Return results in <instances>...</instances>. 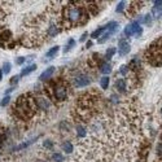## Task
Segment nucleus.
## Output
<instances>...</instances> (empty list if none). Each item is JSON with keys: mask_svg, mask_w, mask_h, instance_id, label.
Returning <instances> with one entry per match:
<instances>
[{"mask_svg": "<svg viewBox=\"0 0 162 162\" xmlns=\"http://www.w3.org/2000/svg\"><path fill=\"white\" fill-rule=\"evenodd\" d=\"M52 158H53L55 162H64V156L61 153H53Z\"/></svg>", "mask_w": 162, "mask_h": 162, "instance_id": "21", "label": "nucleus"}, {"mask_svg": "<svg viewBox=\"0 0 162 162\" xmlns=\"http://www.w3.org/2000/svg\"><path fill=\"white\" fill-rule=\"evenodd\" d=\"M116 87L119 92H125L126 91V82L123 79H117L116 82Z\"/></svg>", "mask_w": 162, "mask_h": 162, "instance_id": "17", "label": "nucleus"}, {"mask_svg": "<svg viewBox=\"0 0 162 162\" xmlns=\"http://www.w3.org/2000/svg\"><path fill=\"white\" fill-rule=\"evenodd\" d=\"M38 136H35V138H33V139H30V140H27V141H24V143H21L20 145H17L14 149L13 151H22V149H25V148H29L31 144H34L35 141H38Z\"/></svg>", "mask_w": 162, "mask_h": 162, "instance_id": "8", "label": "nucleus"}, {"mask_svg": "<svg viewBox=\"0 0 162 162\" xmlns=\"http://www.w3.org/2000/svg\"><path fill=\"white\" fill-rule=\"evenodd\" d=\"M75 129H77V135H78V138H81V139L86 138V135H87V130H86V127H84V126H82V125H78Z\"/></svg>", "mask_w": 162, "mask_h": 162, "instance_id": "13", "label": "nucleus"}, {"mask_svg": "<svg viewBox=\"0 0 162 162\" xmlns=\"http://www.w3.org/2000/svg\"><path fill=\"white\" fill-rule=\"evenodd\" d=\"M59 51H60V47H59V46H55V47H52L51 49L47 52V55H46V56H47L48 59H53L55 56L59 53Z\"/></svg>", "mask_w": 162, "mask_h": 162, "instance_id": "15", "label": "nucleus"}, {"mask_svg": "<svg viewBox=\"0 0 162 162\" xmlns=\"http://www.w3.org/2000/svg\"><path fill=\"white\" fill-rule=\"evenodd\" d=\"M119 73H121V75H126V74L129 73V68L126 66V65H122L119 68Z\"/></svg>", "mask_w": 162, "mask_h": 162, "instance_id": "27", "label": "nucleus"}, {"mask_svg": "<svg viewBox=\"0 0 162 162\" xmlns=\"http://www.w3.org/2000/svg\"><path fill=\"white\" fill-rule=\"evenodd\" d=\"M91 82L92 81H91V78L87 75V74H77L73 79V84H74V87H77V88H83V87L90 86Z\"/></svg>", "mask_w": 162, "mask_h": 162, "instance_id": "2", "label": "nucleus"}, {"mask_svg": "<svg viewBox=\"0 0 162 162\" xmlns=\"http://www.w3.org/2000/svg\"><path fill=\"white\" fill-rule=\"evenodd\" d=\"M34 103H35V106H37L38 109H40V110H49V108H51V103L48 101L47 99L44 97H42V96H37V97L34 99Z\"/></svg>", "mask_w": 162, "mask_h": 162, "instance_id": "4", "label": "nucleus"}, {"mask_svg": "<svg viewBox=\"0 0 162 162\" xmlns=\"http://www.w3.org/2000/svg\"><path fill=\"white\" fill-rule=\"evenodd\" d=\"M87 35H88V34H87V33H84V34H83V35H82V38L79 39V40H81V42H83V40H86V38H87Z\"/></svg>", "mask_w": 162, "mask_h": 162, "instance_id": "31", "label": "nucleus"}, {"mask_svg": "<svg viewBox=\"0 0 162 162\" xmlns=\"http://www.w3.org/2000/svg\"><path fill=\"white\" fill-rule=\"evenodd\" d=\"M90 47H92V42H91V40L87 42V48H90Z\"/></svg>", "mask_w": 162, "mask_h": 162, "instance_id": "32", "label": "nucleus"}, {"mask_svg": "<svg viewBox=\"0 0 162 162\" xmlns=\"http://www.w3.org/2000/svg\"><path fill=\"white\" fill-rule=\"evenodd\" d=\"M25 61H26L25 57H16V64H17V65H22Z\"/></svg>", "mask_w": 162, "mask_h": 162, "instance_id": "29", "label": "nucleus"}, {"mask_svg": "<svg viewBox=\"0 0 162 162\" xmlns=\"http://www.w3.org/2000/svg\"><path fill=\"white\" fill-rule=\"evenodd\" d=\"M123 34L126 35V37H132V30H131V26H130V25H127V26L125 27Z\"/></svg>", "mask_w": 162, "mask_h": 162, "instance_id": "26", "label": "nucleus"}, {"mask_svg": "<svg viewBox=\"0 0 162 162\" xmlns=\"http://www.w3.org/2000/svg\"><path fill=\"white\" fill-rule=\"evenodd\" d=\"M108 30V26L105 25V26H103V27H99V29H96L95 31L91 34V38H94V39H99L100 37H103V35L105 34V31Z\"/></svg>", "mask_w": 162, "mask_h": 162, "instance_id": "9", "label": "nucleus"}, {"mask_svg": "<svg viewBox=\"0 0 162 162\" xmlns=\"http://www.w3.org/2000/svg\"><path fill=\"white\" fill-rule=\"evenodd\" d=\"M3 74H4V73H3V70H0V81L3 79Z\"/></svg>", "mask_w": 162, "mask_h": 162, "instance_id": "33", "label": "nucleus"}, {"mask_svg": "<svg viewBox=\"0 0 162 162\" xmlns=\"http://www.w3.org/2000/svg\"><path fill=\"white\" fill-rule=\"evenodd\" d=\"M160 114H161V117H162V106H161V109H160Z\"/></svg>", "mask_w": 162, "mask_h": 162, "instance_id": "34", "label": "nucleus"}, {"mask_svg": "<svg viewBox=\"0 0 162 162\" xmlns=\"http://www.w3.org/2000/svg\"><path fill=\"white\" fill-rule=\"evenodd\" d=\"M2 70H3V73H4V74H9V73H11V70H12V65H11V62H4Z\"/></svg>", "mask_w": 162, "mask_h": 162, "instance_id": "20", "label": "nucleus"}, {"mask_svg": "<svg viewBox=\"0 0 162 162\" xmlns=\"http://www.w3.org/2000/svg\"><path fill=\"white\" fill-rule=\"evenodd\" d=\"M20 78H21V75H17V74H16V75H13L11 78V81H9V84L11 86H16L17 83L20 82Z\"/></svg>", "mask_w": 162, "mask_h": 162, "instance_id": "24", "label": "nucleus"}, {"mask_svg": "<svg viewBox=\"0 0 162 162\" xmlns=\"http://www.w3.org/2000/svg\"><path fill=\"white\" fill-rule=\"evenodd\" d=\"M109 83H110V79H109V77L104 75V77L100 78V86H101L103 90H106V88H108V87H109Z\"/></svg>", "mask_w": 162, "mask_h": 162, "instance_id": "16", "label": "nucleus"}, {"mask_svg": "<svg viewBox=\"0 0 162 162\" xmlns=\"http://www.w3.org/2000/svg\"><path fill=\"white\" fill-rule=\"evenodd\" d=\"M116 51H117V49H116L114 47H110V48H109V49L106 51V55H105V60H110L113 56H114Z\"/></svg>", "mask_w": 162, "mask_h": 162, "instance_id": "18", "label": "nucleus"}, {"mask_svg": "<svg viewBox=\"0 0 162 162\" xmlns=\"http://www.w3.org/2000/svg\"><path fill=\"white\" fill-rule=\"evenodd\" d=\"M112 71V65L109 62H104L101 64V66H100V73L103 74H110Z\"/></svg>", "mask_w": 162, "mask_h": 162, "instance_id": "14", "label": "nucleus"}, {"mask_svg": "<svg viewBox=\"0 0 162 162\" xmlns=\"http://www.w3.org/2000/svg\"><path fill=\"white\" fill-rule=\"evenodd\" d=\"M60 33V27L55 22H49L48 25V29H47V34L49 35V37H56Z\"/></svg>", "mask_w": 162, "mask_h": 162, "instance_id": "7", "label": "nucleus"}, {"mask_svg": "<svg viewBox=\"0 0 162 162\" xmlns=\"http://www.w3.org/2000/svg\"><path fill=\"white\" fill-rule=\"evenodd\" d=\"M53 96L57 101H64V100H66V97H68L66 87L64 84H61V83H57V84L55 86V90H53Z\"/></svg>", "mask_w": 162, "mask_h": 162, "instance_id": "3", "label": "nucleus"}, {"mask_svg": "<svg viewBox=\"0 0 162 162\" xmlns=\"http://www.w3.org/2000/svg\"><path fill=\"white\" fill-rule=\"evenodd\" d=\"M110 100H112L113 103H118V96L117 95H112L110 96Z\"/></svg>", "mask_w": 162, "mask_h": 162, "instance_id": "30", "label": "nucleus"}, {"mask_svg": "<svg viewBox=\"0 0 162 162\" xmlns=\"http://www.w3.org/2000/svg\"><path fill=\"white\" fill-rule=\"evenodd\" d=\"M131 30H132V35H141L143 34V27L139 25V22H132L130 24Z\"/></svg>", "mask_w": 162, "mask_h": 162, "instance_id": "10", "label": "nucleus"}, {"mask_svg": "<svg viewBox=\"0 0 162 162\" xmlns=\"http://www.w3.org/2000/svg\"><path fill=\"white\" fill-rule=\"evenodd\" d=\"M125 7H126V2L118 3V5H117V8H116V12H117V13H121L122 11L125 9Z\"/></svg>", "mask_w": 162, "mask_h": 162, "instance_id": "25", "label": "nucleus"}, {"mask_svg": "<svg viewBox=\"0 0 162 162\" xmlns=\"http://www.w3.org/2000/svg\"><path fill=\"white\" fill-rule=\"evenodd\" d=\"M43 147L47 148V149H52V147H53V143H52L51 140H46V141L43 143Z\"/></svg>", "mask_w": 162, "mask_h": 162, "instance_id": "28", "label": "nucleus"}, {"mask_svg": "<svg viewBox=\"0 0 162 162\" xmlns=\"http://www.w3.org/2000/svg\"><path fill=\"white\" fill-rule=\"evenodd\" d=\"M61 148H62V151H64L65 153H71L74 147H73V144L70 143V141H68V140H65V141L61 143Z\"/></svg>", "mask_w": 162, "mask_h": 162, "instance_id": "12", "label": "nucleus"}, {"mask_svg": "<svg viewBox=\"0 0 162 162\" xmlns=\"http://www.w3.org/2000/svg\"><path fill=\"white\" fill-rule=\"evenodd\" d=\"M74 44H75V40H74V39L71 38V39H69V42H68V44L65 46V48H64V53H66L68 51H70L71 49V48L74 47Z\"/></svg>", "mask_w": 162, "mask_h": 162, "instance_id": "19", "label": "nucleus"}, {"mask_svg": "<svg viewBox=\"0 0 162 162\" xmlns=\"http://www.w3.org/2000/svg\"><path fill=\"white\" fill-rule=\"evenodd\" d=\"M35 69H37V65H35V64L27 65V66H26V68H24V69H22V71H21V74H20V75H21V77L29 75V74H30V73H33Z\"/></svg>", "mask_w": 162, "mask_h": 162, "instance_id": "11", "label": "nucleus"}, {"mask_svg": "<svg viewBox=\"0 0 162 162\" xmlns=\"http://www.w3.org/2000/svg\"><path fill=\"white\" fill-rule=\"evenodd\" d=\"M64 18L65 24H74V25H84V22L88 18L87 12L82 7L77 5L75 2H71L70 5H68L64 9Z\"/></svg>", "mask_w": 162, "mask_h": 162, "instance_id": "1", "label": "nucleus"}, {"mask_svg": "<svg viewBox=\"0 0 162 162\" xmlns=\"http://www.w3.org/2000/svg\"><path fill=\"white\" fill-rule=\"evenodd\" d=\"M140 20H141L143 22H145L148 26H151V25H152V16H151V14H145L144 17H141Z\"/></svg>", "mask_w": 162, "mask_h": 162, "instance_id": "22", "label": "nucleus"}, {"mask_svg": "<svg viewBox=\"0 0 162 162\" xmlns=\"http://www.w3.org/2000/svg\"><path fill=\"white\" fill-rule=\"evenodd\" d=\"M130 51H131V44L127 40H125V39L119 40V44H118V52H119V55L125 56V55H127Z\"/></svg>", "mask_w": 162, "mask_h": 162, "instance_id": "5", "label": "nucleus"}, {"mask_svg": "<svg viewBox=\"0 0 162 162\" xmlns=\"http://www.w3.org/2000/svg\"><path fill=\"white\" fill-rule=\"evenodd\" d=\"M55 70H56V69H55L53 66H49V68H47V69L44 70V71H43V73L40 74V75H39V81H40V82L48 81V79H49V78H51L52 75H53Z\"/></svg>", "mask_w": 162, "mask_h": 162, "instance_id": "6", "label": "nucleus"}, {"mask_svg": "<svg viewBox=\"0 0 162 162\" xmlns=\"http://www.w3.org/2000/svg\"><path fill=\"white\" fill-rule=\"evenodd\" d=\"M9 101H11V96H9V95L4 96L3 100H2V101H0V106H7V105L9 104Z\"/></svg>", "mask_w": 162, "mask_h": 162, "instance_id": "23", "label": "nucleus"}]
</instances>
